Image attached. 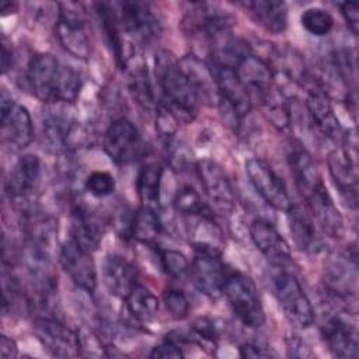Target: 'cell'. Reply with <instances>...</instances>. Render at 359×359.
Returning a JSON list of instances; mask_svg holds the SVG:
<instances>
[{"mask_svg": "<svg viewBox=\"0 0 359 359\" xmlns=\"http://www.w3.org/2000/svg\"><path fill=\"white\" fill-rule=\"evenodd\" d=\"M25 79L31 93L46 104H73L81 90L79 72L50 53L32 56Z\"/></svg>", "mask_w": 359, "mask_h": 359, "instance_id": "obj_1", "label": "cell"}, {"mask_svg": "<svg viewBox=\"0 0 359 359\" xmlns=\"http://www.w3.org/2000/svg\"><path fill=\"white\" fill-rule=\"evenodd\" d=\"M156 76L163 104L181 123H189L198 114L199 95L178 63L163 52L156 59Z\"/></svg>", "mask_w": 359, "mask_h": 359, "instance_id": "obj_2", "label": "cell"}, {"mask_svg": "<svg viewBox=\"0 0 359 359\" xmlns=\"http://www.w3.org/2000/svg\"><path fill=\"white\" fill-rule=\"evenodd\" d=\"M233 313L248 328H259L265 323V311L255 282L244 273H229L223 286Z\"/></svg>", "mask_w": 359, "mask_h": 359, "instance_id": "obj_3", "label": "cell"}, {"mask_svg": "<svg viewBox=\"0 0 359 359\" xmlns=\"http://www.w3.org/2000/svg\"><path fill=\"white\" fill-rule=\"evenodd\" d=\"M278 269L272 276V290L279 307L293 325L309 328L316 320L310 299L293 273L283 271V268Z\"/></svg>", "mask_w": 359, "mask_h": 359, "instance_id": "obj_4", "label": "cell"}, {"mask_svg": "<svg viewBox=\"0 0 359 359\" xmlns=\"http://www.w3.org/2000/svg\"><path fill=\"white\" fill-rule=\"evenodd\" d=\"M57 8L55 36L67 53L77 59L87 60L91 55V43L81 4L70 1L59 3Z\"/></svg>", "mask_w": 359, "mask_h": 359, "instance_id": "obj_5", "label": "cell"}, {"mask_svg": "<svg viewBox=\"0 0 359 359\" xmlns=\"http://www.w3.org/2000/svg\"><path fill=\"white\" fill-rule=\"evenodd\" d=\"M212 73L217 87V107L227 123L237 128L250 114L252 101L248 90L238 79L236 70L212 66Z\"/></svg>", "mask_w": 359, "mask_h": 359, "instance_id": "obj_6", "label": "cell"}, {"mask_svg": "<svg viewBox=\"0 0 359 359\" xmlns=\"http://www.w3.org/2000/svg\"><path fill=\"white\" fill-rule=\"evenodd\" d=\"M102 144L108 157L118 165L137 163L147 154L142 133L126 118H118L108 126Z\"/></svg>", "mask_w": 359, "mask_h": 359, "instance_id": "obj_7", "label": "cell"}, {"mask_svg": "<svg viewBox=\"0 0 359 359\" xmlns=\"http://www.w3.org/2000/svg\"><path fill=\"white\" fill-rule=\"evenodd\" d=\"M0 114H1V142L11 151L24 150L34 137L32 119L28 109L14 102L11 94L6 88L1 90L0 97Z\"/></svg>", "mask_w": 359, "mask_h": 359, "instance_id": "obj_8", "label": "cell"}, {"mask_svg": "<svg viewBox=\"0 0 359 359\" xmlns=\"http://www.w3.org/2000/svg\"><path fill=\"white\" fill-rule=\"evenodd\" d=\"M114 8L122 34L129 38L147 43L160 35V21L149 3L122 1L114 4Z\"/></svg>", "mask_w": 359, "mask_h": 359, "instance_id": "obj_9", "label": "cell"}, {"mask_svg": "<svg viewBox=\"0 0 359 359\" xmlns=\"http://www.w3.org/2000/svg\"><path fill=\"white\" fill-rule=\"evenodd\" d=\"M245 172L255 192L273 209L287 212L293 205L283 180L261 158L245 161Z\"/></svg>", "mask_w": 359, "mask_h": 359, "instance_id": "obj_10", "label": "cell"}, {"mask_svg": "<svg viewBox=\"0 0 359 359\" xmlns=\"http://www.w3.org/2000/svg\"><path fill=\"white\" fill-rule=\"evenodd\" d=\"M191 279L196 289L209 299H217L223 294V286L227 278L220 251L210 248H195V257L189 268Z\"/></svg>", "mask_w": 359, "mask_h": 359, "instance_id": "obj_11", "label": "cell"}, {"mask_svg": "<svg viewBox=\"0 0 359 359\" xmlns=\"http://www.w3.org/2000/svg\"><path fill=\"white\" fill-rule=\"evenodd\" d=\"M34 332L42 346L56 358H74L81 355L79 332L50 316L36 317Z\"/></svg>", "mask_w": 359, "mask_h": 359, "instance_id": "obj_12", "label": "cell"}, {"mask_svg": "<svg viewBox=\"0 0 359 359\" xmlns=\"http://www.w3.org/2000/svg\"><path fill=\"white\" fill-rule=\"evenodd\" d=\"M328 171L342 199L352 209L358 206V161L356 150L345 146L332 150L328 156Z\"/></svg>", "mask_w": 359, "mask_h": 359, "instance_id": "obj_13", "label": "cell"}, {"mask_svg": "<svg viewBox=\"0 0 359 359\" xmlns=\"http://www.w3.org/2000/svg\"><path fill=\"white\" fill-rule=\"evenodd\" d=\"M59 261L70 279L83 290L93 293L97 287V271L93 252L81 248L72 238L66 240L59 251Z\"/></svg>", "mask_w": 359, "mask_h": 359, "instance_id": "obj_14", "label": "cell"}, {"mask_svg": "<svg viewBox=\"0 0 359 359\" xmlns=\"http://www.w3.org/2000/svg\"><path fill=\"white\" fill-rule=\"evenodd\" d=\"M198 177L209 198L220 213H231L234 209V192L223 167L213 160H202L196 164Z\"/></svg>", "mask_w": 359, "mask_h": 359, "instance_id": "obj_15", "label": "cell"}, {"mask_svg": "<svg viewBox=\"0 0 359 359\" xmlns=\"http://www.w3.org/2000/svg\"><path fill=\"white\" fill-rule=\"evenodd\" d=\"M250 236L259 252L276 268H285L292 261L287 241L266 219H255L250 224Z\"/></svg>", "mask_w": 359, "mask_h": 359, "instance_id": "obj_16", "label": "cell"}, {"mask_svg": "<svg viewBox=\"0 0 359 359\" xmlns=\"http://www.w3.org/2000/svg\"><path fill=\"white\" fill-rule=\"evenodd\" d=\"M323 341L332 356L353 359L359 355L356 327L339 316L328 317L320 327Z\"/></svg>", "mask_w": 359, "mask_h": 359, "instance_id": "obj_17", "label": "cell"}, {"mask_svg": "<svg viewBox=\"0 0 359 359\" xmlns=\"http://www.w3.org/2000/svg\"><path fill=\"white\" fill-rule=\"evenodd\" d=\"M42 174V164L38 156L22 154L14 164L7 180V192L14 201H27L36 189Z\"/></svg>", "mask_w": 359, "mask_h": 359, "instance_id": "obj_18", "label": "cell"}, {"mask_svg": "<svg viewBox=\"0 0 359 359\" xmlns=\"http://www.w3.org/2000/svg\"><path fill=\"white\" fill-rule=\"evenodd\" d=\"M307 111L317 129L330 139H342L344 129L334 111L328 93L321 86H313L307 90Z\"/></svg>", "mask_w": 359, "mask_h": 359, "instance_id": "obj_19", "label": "cell"}, {"mask_svg": "<svg viewBox=\"0 0 359 359\" xmlns=\"http://www.w3.org/2000/svg\"><path fill=\"white\" fill-rule=\"evenodd\" d=\"M304 199L307 201V206L314 220L320 224L323 231L332 238H341L344 234V219L324 182H321Z\"/></svg>", "mask_w": 359, "mask_h": 359, "instance_id": "obj_20", "label": "cell"}, {"mask_svg": "<svg viewBox=\"0 0 359 359\" xmlns=\"http://www.w3.org/2000/svg\"><path fill=\"white\" fill-rule=\"evenodd\" d=\"M234 70L250 95L254 94L259 100L275 87V74L271 66L252 52L247 55Z\"/></svg>", "mask_w": 359, "mask_h": 359, "instance_id": "obj_21", "label": "cell"}, {"mask_svg": "<svg viewBox=\"0 0 359 359\" xmlns=\"http://www.w3.org/2000/svg\"><path fill=\"white\" fill-rule=\"evenodd\" d=\"M287 163L294 184L303 198L310 195L321 182V177L310 153L297 142H292L287 149Z\"/></svg>", "mask_w": 359, "mask_h": 359, "instance_id": "obj_22", "label": "cell"}, {"mask_svg": "<svg viewBox=\"0 0 359 359\" xmlns=\"http://www.w3.org/2000/svg\"><path fill=\"white\" fill-rule=\"evenodd\" d=\"M286 213L289 230L296 247L307 254H318L323 251L324 243L310 213L299 205H292Z\"/></svg>", "mask_w": 359, "mask_h": 359, "instance_id": "obj_23", "label": "cell"}, {"mask_svg": "<svg viewBox=\"0 0 359 359\" xmlns=\"http://www.w3.org/2000/svg\"><path fill=\"white\" fill-rule=\"evenodd\" d=\"M102 279L108 292L119 299H126L137 285L135 266L122 255H108L102 266Z\"/></svg>", "mask_w": 359, "mask_h": 359, "instance_id": "obj_24", "label": "cell"}, {"mask_svg": "<svg viewBox=\"0 0 359 359\" xmlns=\"http://www.w3.org/2000/svg\"><path fill=\"white\" fill-rule=\"evenodd\" d=\"M356 259L344 257L332 259L325 269V287L327 290L341 299V300H355L356 299Z\"/></svg>", "mask_w": 359, "mask_h": 359, "instance_id": "obj_25", "label": "cell"}, {"mask_svg": "<svg viewBox=\"0 0 359 359\" xmlns=\"http://www.w3.org/2000/svg\"><path fill=\"white\" fill-rule=\"evenodd\" d=\"M250 17L271 34H282L287 28V6L279 0H252L238 3Z\"/></svg>", "mask_w": 359, "mask_h": 359, "instance_id": "obj_26", "label": "cell"}, {"mask_svg": "<svg viewBox=\"0 0 359 359\" xmlns=\"http://www.w3.org/2000/svg\"><path fill=\"white\" fill-rule=\"evenodd\" d=\"M70 238L90 252H94L101 243V223L88 209L81 205H74L72 208Z\"/></svg>", "mask_w": 359, "mask_h": 359, "instance_id": "obj_27", "label": "cell"}, {"mask_svg": "<svg viewBox=\"0 0 359 359\" xmlns=\"http://www.w3.org/2000/svg\"><path fill=\"white\" fill-rule=\"evenodd\" d=\"M178 66L196 90L199 98L210 102L216 101L217 104V87L210 66L203 63L196 55L184 56Z\"/></svg>", "mask_w": 359, "mask_h": 359, "instance_id": "obj_28", "label": "cell"}, {"mask_svg": "<svg viewBox=\"0 0 359 359\" xmlns=\"http://www.w3.org/2000/svg\"><path fill=\"white\" fill-rule=\"evenodd\" d=\"M125 69L128 72V88L132 98L144 111H149V112L156 111L158 102L156 101L147 66L143 62L136 60L132 65L126 63Z\"/></svg>", "mask_w": 359, "mask_h": 359, "instance_id": "obj_29", "label": "cell"}, {"mask_svg": "<svg viewBox=\"0 0 359 359\" xmlns=\"http://www.w3.org/2000/svg\"><path fill=\"white\" fill-rule=\"evenodd\" d=\"M95 10H97V15L100 18L104 35L107 38V42L111 48V52L114 53L116 63L123 69L128 57L125 55L123 42H122V31L119 28L118 20H116L114 4L95 3Z\"/></svg>", "mask_w": 359, "mask_h": 359, "instance_id": "obj_30", "label": "cell"}, {"mask_svg": "<svg viewBox=\"0 0 359 359\" xmlns=\"http://www.w3.org/2000/svg\"><path fill=\"white\" fill-rule=\"evenodd\" d=\"M163 168L156 163H146L139 168L136 189L143 206L156 209L160 202Z\"/></svg>", "mask_w": 359, "mask_h": 359, "instance_id": "obj_31", "label": "cell"}, {"mask_svg": "<svg viewBox=\"0 0 359 359\" xmlns=\"http://www.w3.org/2000/svg\"><path fill=\"white\" fill-rule=\"evenodd\" d=\"M161 231L163 226L156 209L142 206L136 213H133L130 238H135L142 244L156 247Z\"/></svg>", "mask_w": 359, "mask_h": 359, "instance_id": "obj_32", "label": "cell"}, {"mask_svg": "<svg viewBox=\"0 0 359 359\" xmlns=\"http://www.w3.org/2000/svg\"><path fill=\"white\" fill-rule=\"evenodd\" d=\"M125 300L129 314L139 321H150L158 311V299L142 285H136Z\"/></svg>", "mask_w": 359, "mask_h": 359, "instance_id": "obj_33", "label": "cell"}, {"mask_svg": "<svg viewBox=\"0 0 359 359\" xmlns=\"http://www.w3.org/2000/svg\"><path fill=\"white\" fill-rule=\"evenodd\" d=\"M261 105L266 119L279 130H286L290 126V108L283 93L273 87L261 98Z\"/></svg>", "mask_w": 359, "mask_h": 359, "instance_id": "obj_34", "label": "cell"}, {"mask_svg": "<svg viewBox=\"0 0 359 359\" xmlns=\"http://www.w3.org/2000/svg\"><path fill=\"white\" fill-rule=\"evenodd\" d=\"M174 209L185 217L212 216V209L202 201L199 192L192 185H182L172 201Z\"/></svg>", "mask_w": 359, "mask_h": 359, "instance_id": "obj_35", "label": "cell"}, {"mask_svg": "<svg viewBox=\"0 0 359 359\" xmlns=\"http://www.w3.org/2000/svg\"><path fill=\"white\" fill-rule=\"evenodd\" d=\"M300 24L309 34L314 36H324L334 28V18L323 8L310 7L300 15Z\"/></svg>", "mask_w": 359, "mask_h": 359, "instance_id": "obj_36", "label": "cell"}, {"mask_svg": "<svg viewBox=\"0 0 359 359\" xmlns=\"http://www.w3.org/2000/svg\"><path fill=\"white\" fill-rule=\"evenodd\" d=\"M191 334L188 335V339L201 345L203 349L212 348V351L216 349L217 339H219V327L215 323V320L209 317L198 318L191 325Z\"/></svg>", "mask_w": 359, "mask_h": 359, "instance_id": "obj_37", "label": "cell"}, {"mask_svg": "<svg viewBox=\"0 0 359 359\" xmlns=\"http://www.w3.org/2000/svg\"><path fill=\"white\" fill-rule=\"evenodd\" d=\"M158 259L163 271L172 279H182L189 273L191 265L188 258L177 250H158Z\"/></svg>", "mask_w": 359, "mask_h": 359, "instance_id": "obj_38", "label": "cell"}, {"mask_svg": "<svg viewBox=\"0 0 359 359\" xmlns=\"http://www.w3.org/2000/svg\"><path fill=\"white\" fill-rule=\"evenodd\" d=\"M86 191L95 198H105L115 189V178L108 171H93L86 182Z\"/></svg>", "mask_w": 359, "mask_h": 359, "instance_id": "obj_39", "label": "cell"}, {"mask_svg": "<svg viewBox=\"0 0 359 359\" xmlns=\"http://www.w3.org/2000/svg\"><path fill=\"white\" fill-rule=\"evenodd\" d=\"M164 306L174 320H182L189 313V300L182 290L167 289L163 294Z\"/></svg>", "mask_w": 359, "mask_h": 359, "instance_id": "obj_40", "label": "cell"}, {"mask_svg": "<svg viewBox=\"0 0 359 359\" xmlns=\"http://www.w3.org/2000/svg\"><path fill=\"white\" fill-rule=\"evenodd\" d=\"M342 17L353 35H358L359 29V7L353 1H344L339 4Z\"/></svg>", "mask_w": 359, "mask_h": 359, "instance_id": "obj_41", "label": "cell"}, {"mask_svg": "<svg viewBox=\"0 0 359 359\" xmlns=\"http://www.w3.org/2000/svg\"><path fill=\"white\" fill-rule=\"evenodd\" d=\"M287 344V355L293 358H310L313 356L310 348L306 345V342L299 338V335H290L286 339Z\"/></svg>", "mask_w": 359, "mask_h": 359, "instance_id": "obj_42", "label": "cell"}, {"mask_svg": "<svg viewBox=\"0 0 359 359\" xmlns=\"http://www.w3.org/2000/svg\"><path fill=\"white\" fill-rule=\"evenodd\" d=\"M17 353H18V348H17L15 341L7 335H1L0 337V356L3 359H11V358H15Z\"/></svg>", "mask_w": 359, "mask_h": 359, "instance_id": "obj_43", "label": "cell"}, {"mask_svg": "<svg viewBox=\"0 0 359 359\" xmlns=\"http://www.w3.org/2000/svg\"><path fill=\"white\" fill-rule=\"evenodd\" d=\"M240 356L241 358H266L269 356V352H266L264 348H261L257 344H243L240 346Z\"/></svg>", "mask_w": 359, "mask_h": 359, "instance_id": "obj_44", "label": "cell"}, {"mask_svg": "<svg viewBox=\"0 0 359 359\" xmlns=\"http://www.w3.org/2000/svg\"><path fill=\"white\" fill-rule=\"evenodd\" d=\"M11 66H13V50L3 41V43H1V72H3V74H7V72L11 69Z\"/></svg>", "mask_w": 359, "mask_h": 359, "instance_id": "obj_45", "label": "cell"}, {"mask_svg": "<svg viewBox=\"0 0 359 359\" xmlns=\"http://www.w3.org/2000/svg\"><path fill=\"white\" fill-rule=\"evenodd\" d=\"M17 10H18V3H15V1L4 0V1H1V4H0V11H1V15H3V17L8 15V14H14Z\"/></svg>", "mask_w": 359, "mask_h": 359, "instance_id": "obj_46", "label": "cell"}]
</instances>
